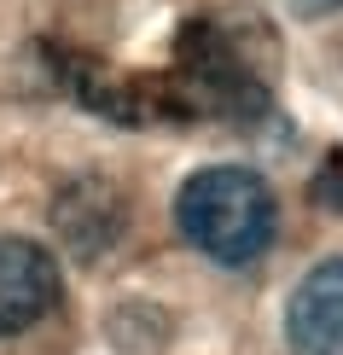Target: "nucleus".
Wrapping results in <instances>:
<instances>
[{"mask_svg":"<svg viewBox=\"0 0 343 355\" xmlns=\"http://www.w3.org/2000/svg\"><path fill=\"white\" fill-rule=\"evenodd\" d=\"M181 123H267L274 116V41L250 18H186L163 64Z\"/></svg>","mask_w":343,"mask_h":355,"instance_id":"nucleus-1","label":"nucleus"},{"mask_svg":"<svg viewBox=\"0 0 343 355\" xmlns=\"http://www.w3.org/2000/svg\"><path fill=\"white\" fill-rule=\"evenodd\" d=\"M175 221H181L186 245L198 257H210L216 268H250L279 233V198L256 169L210 164L181 181Z\"/></svg>","mask_w":343,"mask_h":355,"instance_id":"nucleus-2","label":"nucleus"},{"mask_svg":"<svg viewBox=\"0 0 343 355\" xmlns=\"http://www.w3.org/2000/svg\"><path fill=\"white\" fill-rule=\"evenodd\" d=\"M58 303V262L35 239L0 233V338L29 332Z\"/></svg>","mask_w":343,"mask_h":355,"instance_id":"nucleus-3","label":"nucleus"},{"mask_svg":"<svg viewBox=\"0 0 343 355\" xmlns=\"http://www.w3.org/2000/svg\"><path fill=\"white\" fill-rule=\"evenodd\" d=\"M291 355H343V257L315 262L285 303Z\"/></svg>","mask_w":343,"mask_h":355,"instance_id":"nucleus-4","label":"nucleus"},{"mask_svg":"<svg viewBox=\"0 0 343 355\" xmlns=\"http://www.w3.org/2000/svg\"><path fill=\"white\" fill-rule=\"evenodd\" d=\"M123 221H128L123 192H116L111 181H99V175L70 181L64 192H58V204H53V227H58V239L76 250V257H105V250L123 239Z\"/></svg>","mask_w":343,"mask_h":355,"instance_id":"nucleus-5","label":"nucleus"},{"mask_svg":"<svg viewBox=\"0 0 343 355\" xmlns=\"http://www.w3.org/2000/svg\"><path fill=\"white\" fill-rule=\"evenodd\" d=\"M308 192H315L320 210L343 216V152H326V164L315 169V181H308Z\"/></svg>","mask_w":343,"mask_h":355,"instance_id":"nucleus-6","label":"nucleus"},{"mask_svg":"<svg viewBox=\"0 0 343 355\" xmlns=\"http://www.w3.org/2000/svg\"><path fill=\"white\" fill-rule=\"evenodd\" d=\"M297 18H326V12H343V0H285Z\"/></svg>","mask_w":343,"mask_h":355,"instance_id":"nucleus-7","label":"nucleus"}]
</instances>
